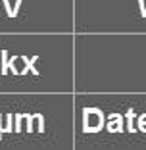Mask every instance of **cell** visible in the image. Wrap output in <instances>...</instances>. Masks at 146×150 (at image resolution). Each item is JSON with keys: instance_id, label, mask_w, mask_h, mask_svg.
Instances as JSON below:
<instances>
[{"instance_id": "6da1fadb", "label": "cell", "mask_w": 146, "mask_h": 150, "mask_svg": "<svg viewBox=\"0 0 146 150\" xmlns=\"http://www.w3.org/2000/svg\"><path fill=\"white\" fill-rule=\"evenodd\" d=\"M21 60L25 62V69L19 71V75H25L27 71H31L33 75H39V69L35 67V64L39 62V56H33V58H29V60H27V56H21Z\"/></svg>"}, {"instance_id": "7a4b0ae2", "label": "cell", "mask_w": 146, "mask_h": 150, "mask_svg": "<svg viewBox=\"0 0 146 150\" xmlns=\"http://www.w3.org/2000/svg\"><path fill=\"white\" fill-rule=\"evenodd\" d=\"M110 119H114L115 123H110V125H108V131H110V133L123 131V127H121V125H123V119H121V115H117V114H111V115H110Z\"/></svg>"}, {"instance_id": "3957f363", "label": "cell", "mask_w": 146, "mask_h": 150, "mask_svg": "<svg viewBox=\"0 0 146 150\" xmlns=\"http://www.w3.org/2000/svg\"><path fill=\"white\" fill-rule=\"evenodd\" d=\"M8 50H2V75L8 73Z\"/></svg>"}, {"instance_id": "277c9868", "label": "cell", "mask_w": 146, "mask_h": 150, "mask_svg": "<svg viewBox=\"0 0 146 150\" xmlns=\"http://www.w3.org/2000/svg\"><path fill=\"white\" fill-rule=\"evenodd\" d=\"M25 117H27V133H31L33 131V119L39 117V114H25Z\"/></svg>"}, {"instance_id": "5b68a950", "label": "cell", "mask_w": 146, "mask_h": 150, "mask_svg": "<svg viewBox=\"0 0 146 150\" xmlns=\"http://www.w3.org/2000/svg\"><path fill=\"white\" fill-rule=\"evenodd\" d=\"M23 117H25L23 114H16V117H13V119H16V125H13V131H16V133L21 131V119Z\"/></svg>"}, {"instance_id": "8992f818", "label": "cell", "mask_w": 146, "mask_h": 150, "mask_svg": "<svg viewBox=\"0 0 146 150\" xmlns=\"http://www.w3.org/2000/svg\"><path fill=\"white\" fill-rule=\"evenodd\" d=\"M127 131L129 133H135V125H133V110H129L127 112Z\"/></svg>"}, {"instance_id": "52a82bcc", "label": "cell", "mask_w": 146, "mask_h": 150, "mask_svg": "<svg viewBox=\"0 0 146 150\" xmlns=\"http://www.w3.org/2000/svg\"><path fill=\"white\" fill-rule=\"evenodd\" d=\"M2 4H4V8H6V13H8V18H18V13L12 10V6H10L8 0H2Z\"/></svg>"}, {"instance_id": "ba28073f", "label": "cell", "mask_w": 146, "mask_h": 150, "mask_svg": "<svg viewBox=\"0 0 146 150\" xmlns=\"http://www.w3.org/2000/svg\"><path fill=\"white\" fill-rule=\"evenodd\" d=\"M6 119H8V125H4V133H12V114H6Z\"/></svg>"}, {"instance_id": "9c48e42d", "label": "cell", "mask_w": 146, "mask_h": 150, "mask_svg": "<svg viewBox=\"0 0 146 150\" xmlns=\"http://www.w3.org/2000/svg\"><path fill=\"white\" fill-rule=\"evenodd\" d=\"M39 131L40 133L44 131V117H42V114H39Z\"/></svg>"}, {"instance_id": "30bf717a", "label": "cell", "mask_w": 146, "mask_h": 150, "mask_svg": "<svg viewBox=\"0 0 146 150\" xmlns=\"http://www.w3.org/2000/svg\"><path fill=\"white\" fill-rule=\"evenodd\" d=\"M2 133H4V125H2V115H0V141H2Z\"/></svg>"}]
</instances>
